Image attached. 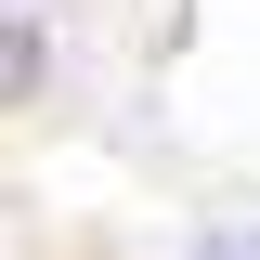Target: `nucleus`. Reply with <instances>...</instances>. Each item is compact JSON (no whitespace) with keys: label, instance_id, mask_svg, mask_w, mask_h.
Listing matches in <instances>:
<instances>
[{"label":"nucleus","instance_id":"1","mask_svg":"<svg viewBox=\"0 0 260 260\" xmlns=\"http://www.w3.org/2000/svg\"><path fill=\"white\" fill-rule=\"evenodd\" d=\"M39 91H52V26L13 0L0 13V104H39Z\"/></svg>","mask_w":260,"mask_h":260},{"label":"nucleus","instance_id":"2","mask_svg":"<svg viewBox=\"0 0 260 260\" xmlns=\"http://www.w3.org/2000/svg\"><path fill=\"white\" fill-rule=\"evenodd\" d=\"M182 260H260V234H195Z\"/></svg>","mask_w":260,"mask_h":260},{"label":"nucleus","instance_id":"3","mask_svg":"<svg viewBox=\"0 0 260 260\" xmlns=\"http://www.w3.org/2000/svg\"><path fill=\"white\" fill-rule=\"evenodd\" d=\"M0 13H13V0H0Z\"/></svg>","mask_w":260,"mask_h":260}]
</instances>
